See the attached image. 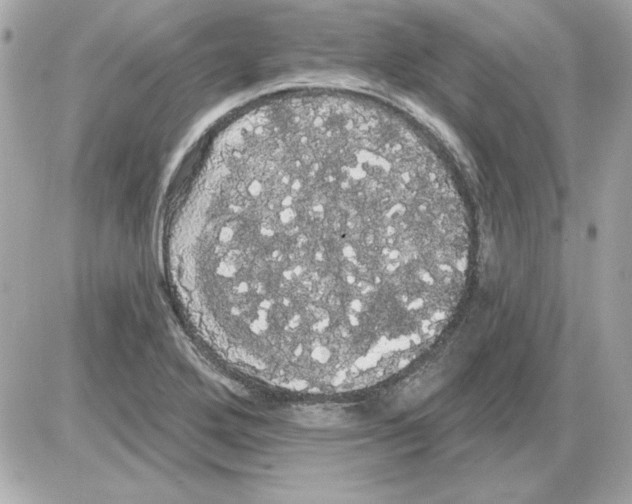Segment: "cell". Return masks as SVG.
I'll list each match as a JSON object with an SVG mask.
<instances>
[{
  "instance_id": "cell-1",
  "label": "cell",
  "mask_w": 632,
  "mask_h": 504,
  "mask_svg": "<svg viewBox=\"0 0 632 504\" xmlns=\"http://www.w3.org/2000/svg\"><path fill=\"white\" fill-rule=\"evenodd\" d=\"M164 260L204 341L305 393L393 377L462 297L470 232L436 154L378 109L322 98L244 111L194 163Z\"/></svg>"
}]
</instances>
